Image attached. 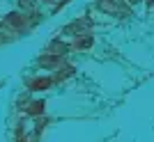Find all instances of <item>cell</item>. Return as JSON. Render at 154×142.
I'll use <instances>...</instances> for the list:
<instances>
[{
    "label": "cell",
    "mask_w": 154,
    "mask_h": 142,
    "mask_svg": "<svg viewBox=\"0 0 154 142\" xmlns=\"http://www.w3.org/2000/svg\"><path fill=\"white\" fill-rule=\"evenodd\" d=\"M26 112H28V115H32V117L42 115V112H44V101H32V103L26 108Z\"/></svg>",
    "instance_id": "4"
},
{
    "label": "cell",
    "mask_w": 154,
    "mask_h": 142,
    "mask_svg": "<svg viewBox=\"0 0 154 142\" xmlns=\"http://www.w3.org/2000/svg\"><path fill=\"white\" fill-rule=\"evenodd\" d=\"M5 23H7V25H12L14 30H21V28H26V14H19V12L7 14Z\"/></svg>",
    "instance_id": "2"
},
{
    "label": "cell",
    "mask_w": 154,
    "mask_h": 142,
    "mask_svg": "<svg viewBox=\"0 0 154 142\" xmlns=\"http://www.w3.org/2000/svg\"><path fill=\"white\" fill-rule=\"evenodd\" d=\"M92 44H94V37L85 32V37H81V39L76 37V41H74V48H78V51H85V48H90Z\"/></svg>",
    "instance_id": "3"
},
{
    "label": "cell",
    "mask_w": 154,
    "mask_h": 142,
    "mask_svg": "<svg viewBox=\"0 0 154 142\" xmlns=\"http://www.w3.org/2000/svg\"><path fill=\"white\" fill-rule=\"evenodd\" d=\"M53 80H55V78H51V76H44V78H32L30 83H28V90H32V92L48 90V87L53 85Z\"/></svg>",
    "instance_id": "1"
},
{
    "label": "cell",
    "mask_w": 154,
    "mask_h": 142,
    "mask_svg": "<svg viewBox=\"0 0 154 142\" xmlns=\"http://www.w3.org/2000/svg\"><path fill=\"white\" fill-rule=\"evenodd\" d=\"M19 7L28 12V9H35V2H32V0H19Z\"/></svg>",
    "instance_id": "5"
}]
</instances>
